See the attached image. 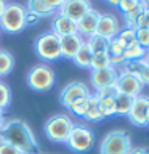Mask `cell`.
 <instances>
[{
	"mask_svg": "<svg viewBox=\"0 0 149 154\" xmlns=\"http://www.w3.org/2000/svg\"><path fill=\"white\" fill-rule=\"evenodd\" d=\"M0 141L10 143L23 154H40V146L31 127L23 119H8L0 128Z\"/></svg>",
	"mask_w": 149,
	"mask_h": 154,
	"instance_id": "6da1fadb",
	"label": "cell"
},
{
	"mask_svg": "<svg viewBox=\"0 0 149 154\" xmlns=\"http://www.w3.org/2000/svg\"><path fill=\"white\" fill-rule=\"evenodd\" d=\"M27 10L21 3L10 2L5 7V11L0 18V29L8 34H18L27 26L26 23Z\"/></svg>",
	"mask_w": 149,
	"mask_h": 154,
	"instance_id": "7a4b0ae2",
	"label": "cell"
},
{
	"mask_svg": "<svg viewBox=\"0 0 149 154\" xmlns=\"http://www.w3.org/2000/svg\"><path fill=\"white\" fill-rule=\"evenodd\" d=\"M72 127H74V122H72V119L67 114H56L45 122L43 132H45V137L50 141L66 143Z\"/></svg>",
	"mask_w": 149,
	"mask_h": 154,
	"instance_id": "3957f363",
	"label": "cell"
},
{
	"mask_svg": "<svg viewBox=\"0 0 149 154\" xmlns=\"http://www.w3.org/2000/svg\"><path fill=\"white\" fill-rule=\"evenodd\" d=\"M132 148V138L125 130H112L101 141L99 154H128Z\"/></svg>",
	"mask_w": 149,
	"mask_h": 154,
	"instance_id": "277c9868",
	"label": "cell"
},
{
	"mask_svg": "<svg viewBox=\"0 0 149 154\" xmlns=\"http://www.w3.org/2000/svg\"><path fill=\"white\" fill-rule=\"evenodd\" d=\"M55 71L48 64H35L27 72V85L34 91H48L55 85Z\"/></svg>",
	"mask_w": 149,
	"mask_h": 154,
	"instance_id": "5b68a950",
	"label": "cell"
},
{
	"mask_svg": "<svg viewBox=\"0 0 149 154\" xmlns=\"http://www.w3.org/2000/svg\"><path fill=\"white\" fill-rule=\"evenodd\" d=\"M35 53L38 58L43 61H56L61 58V45H59V37L55 35L53 32H45L37 37L35 40Z\"/></svg>",
	"mask_w": 149,
	"mask_h": 154,
	"instance_id": "8992f818",
	"label": "cell"
},
{
	"mask_svg": "<svg viewBox=\"0 0 149 154\" xmlns=\"http://www.w3.org/2000/svg\"><path fill=\"white\" fill-rule=\"evenodd\" d=\"M95 143V133L93 130L87 125L82 124H74L69 138H67L66 144L69 146V149H72L74 152H87L90 151L91 146Z\"/></svg>",
	"mask_w": 149,
	"mask_h": 154,
	"instance_id": "52a82bcc",
	"label": "cell"
},
{
	"mask_svg": "<svg viewBox=\"0 0 149 154\" xmlns=\"http://www.w3.org/2000/svg\"><path fill=\"white\" fill-rule=\"evenodd\" d=\"M91 8L93 7H91L90 0H66L62 3V7L58 10V13L66 16V18H69L71 21H74L77 24Z\"/></svg>",
	"mask_w": 149,
	"mask_h": 154,
	"instance_id": "ba28073f",
	"label": "cell"
},
{
	"mask_svg": "<svg viewBox=\"0 0 149 154\" xmlns=\"http://www.w3.org/2000/svg\"><path fill=\"white\" fill-rule=\"evenodd\" d=\"M143 87H144V84L141 82V79L128 74V72L119 71V77H117V82H115V88H117L119 93L130 95L135 98V96L141 95Z\"/></svg>",
	"mask_w": 149,
	"mask_h": 154,
	"instance_id": "9c48e42d",
	"label": "cell"
},
{
	"mask_svg": "<svg viewBox=\"0 0 149 154\" xmlns=\"http://www.w3.org/2000/svg\"><path fill=\"white\" fill-rule=\"evenodd\" d=\"M147 109H149V96L146 95H138L135 96L133 104L130 112L127 114L128 120L136 127H146V117H147Z\"/></svg>",
	"mask_w": 149,
	"mask_h": 154,
	"instance_id": "30bf717a",
	"label": "cell"
},
{
	"mask_svg": "<svg viewBox=\"0 0 149 154\" xmlns=\"http://www.w3.org/2000/svg\"><path fill=\"white\" fill-rule=\"evenodd\" d=\"M88 95H91L88 87L80 80H74V82H69V84L61 90L59 100H61V104L69 109L71 104L74 103L75 100L82 98V96H88Z\"/></svg>",
	"mask_w": 149,
	"mask_h": 154,
	"instance_id": "8fae6325",
	"label": "cell"
},
{
	"mask_svg": "<svg viewBox=\"0 0 149 154\" xmlns=\"http://www.w3.org/2000/svg\"><path fill=\"white\" fill-rule=\"evenodd\" d=\"M117 77H119V69L111 66L101 71H91L90 82L95 91H98V90L108 88V87H114L115 82H117Z\"/></svg>",
	"mask_w": 149,
	"mask_h": 154,
	"instance_id": "7c38bea8",
	"label": "cell"
},
{
	"mask_svg": "<svg viewBox=\"0 0 149 154\" xmlns=\"http://www.w3.org/2000/svg\"><path fill=\"white\" fill-rule=\"evenodd\" d=\"M120 29H122V26H120L117 16H115V14H111V13H104V14H99L98 26H96L95 34H98V35L111 40V38L119 35Z\"/></svg>",
	"mask_w": 149,
	"mask_h": 154,
	"instance_id": "4fadbf2b",
	"label": "cell"
},
{
	"mask_svg": "<svg viewBox=\"0 0 149 154\" xmlns=\"http://www.w3.org/2000/svg\"><path fill=\"white\" fill-rule=\"evenodd\" d=\"M85 43V38L79 34H71V35L59 37V45H61V58L72 60L74 55L79 51V48Z\"/></svg>",
	"mask_w": 149,
	"mask_h": 154,
	"instance_id": "5bb4252c",
	"label": "cell"
},
{
	"mask_svg": "<svg viewBox=\"0 0 149 154\" xmlns=\"http://www.w3.org/2000/svg\"><path fill=\"white\" fill-rule=\"evenodd\" d=\"M99 11H96L95 8H91L84 18L77 23V34L82 35L84 38H88L90 35H93L96 32V26H98V19H99Z\"/></svg>",
	"mask_w": 149,
	"mask_h": 154,
	"instance_id": "9a60e30c",
	"label": "cell"
},
{
	"mask_svg": "<svg viewBox=\"0 0 149 154\" xmlns=\"http://www.w3.org/2000/svg\"><path fill=\"white\" fill-rule=\"evenodd\" d=\"M51 32L55 34V35H58V37L77 34V24L74 21H71L69 18L56 13L55 18H53V21H51Z\"/></svg>",
	"mask_w": 149,
	"mask_h": 154,
	"instance_id": "2e32d148",
	"label": "cell"
},
{
	"mask_svg": "<svg viewBox=\"0 0 149 154\" xmlns=\"http://www.w3.org/2000/svg\"><path fill=\"white\" fill-rule=\"evenodd\" d=\"M123 51H125V45L123 42L120 40L119 37H114L109 40V45H108V55L111 58V66L112 67H119L125 64V56H123Z\"/></svg>",
	"mask_w": 149,
	"mask_h": 154,
	"instance_id": "e0dca14e",
	"label": "cell"
},
{
	"mask_svg": "<svg viewBox=\"0 0 149 154\" xmlns=\"http://www.w3.org/2000/svg\"><path fill=\"white\" fill-rule=\"evenodd\" d=\"M91 56H93V53H91V50L88 48V45L87 43H84L79 51L74 55V58H72V61L75 63V66L82 67V69H90V64H91Z\"/></svg>",
	"mask_w": 149,
	"mask_h": 154,
	"instance_id": "ac0fdd59",
	"label": "cell"
},
{
	"mask_svg": "<svg viewBox=\"0 0 149 154\" xmlns=\"http://www.w3.org/2000/svg\"><path fill=\"white\" fill-rule=\"evenodd\" d=\"M26 10L31 11V13H34V14H37L38 18H43V16H48V14L56 13L55 10H51L43 0H27Z\"/></svg>",
	"mask_w": 149,
	"mask_h": 154,
	"instance_id": "d6986e66",
	"label": "cell"
},
{
	"mask_svg": "<svg viewBox=\"0 0 149 154\" xmlns=\"http://www.w3.org/2000/svg\"><path fill=\"white\" fill-rule=\"evenodd\" d=\"M133 100L135 98L130 95H123V93L115 95V116H127L130 109H132Z\"/></svg>",
	"mask_w": 149,
	"mask_h": 154,
	"instance_id": "ffe728a7",
	"label": "cell"
},
{
	"mask_svg": "<svg viewBox=\"0 0 149 154\" xmlns=\"http://www.w3.org/2000/svg\"><path fill=\"white\" fill-rule=\"evenodd\" d=\"M147 50L143 48L139 43H132V45L125 47V51H123V56L127 61H139V60H144L147 56Z\"/></svg>",
	"mask_w": 149,
	"mask_h": 154,
	"instance_id": "44dd1931",
	"label": "cell"
},
{
	"mask_svg": "<svg viewBox=\"0 0 149 154\" xmlns=\"http://www.w3.org/2000/svg\"><path fill=\"white\" fill-rule=\"evenodd\" d=\"M85 43L88 45L91 53H98V51H108L109 40L98 35V34H93V35H90L88 38H85Z\"/></svg>",
	"mask_w": 149,
	"mask_h": 154,
	"instance_id": "7402d4cb",
	"label": "cell"
},
{
	"mask_svg": "<svg viewBox=\"0 0 149 154\" xmlns=\"http://www.w3.org/2000/svg\"><path fill=\"white\" fill-rule=\"evenodd\" d=\"M106 67H111V58L108 55V51L93 53V56H91L90 69L91 71H101V69H106Z\"/></svg>",
	"mask_w": 149,
	"mask_h": 154,
	"instance_id": "603a6c76",
	"label": "cell"
},
{
	"mask_svg": "<svg viewBox=\"0 0 149 154\" xmlns=\"http://www.w3.org/2000/svg\"><path fill=\"white\" fill-rule=\"evenodd\" d=\"M96 100H98L99 111L104 119L115 116V96H106V98H96Z\"/></svg>",
	"mask_w": 149,
	"mask_h": 154,
	"instance_id": "cb8c5ba5",
	"label": "cell"
},
{
	"mask_svg": "<svg viewBox=\"0 0 149 154\" xmlns=\"http://www.w3.org/2000/svg\"><path fill=\"white\" fill-rule=\"evenodd\" d=\"M14 66V56L7 50H0V77L10 74Z\"/></svg>",
	"mask_w": 149,
	"mask_h": 154,
	"instance_id": "d4e9b609",
	"label": "cell"
},
{
	"mask_svg": "<svg viewBox=\"0 0 149 154\" xmlns=\"http://www.w3.org/2000/svg\"><path fill=\"white\" fill-rule=\"evenodd\" d=\"M85 120H90V122H98V120H103V114L99 111V106H98V100H96L95 95H91V100H90V106L87 109V112L84 116Z\"/></svg>",
	"mask_w": 149,
	"mask_h": 154,
	"instance_id": "484cf974",
	"label": "cell"
},
{
	"mask_svg": "<svg viewBox=\"0 0 149 154\" xmlns=\"http://www.w3.org/2000/svg\"><path fill=\"white\" fill-rule=\"evenodd\" d=\"M90 100H91V95H88V96H82V98L75 100L74 103L71 104L69 111H71L72 114L79 116V117H84L85 112H87V109H88V106H90Z\"/></svg>",
	"mask_w": 149,
	"mask_h": 154,
	"instance_id": "4316f807",
	"label": "cell"
},
{
	"mask_svg": "<svg viewBox=\"0 0 149 154\" xmlns=\"http://www.w3.org/2000/svg\"><path fill=\"white\" fill-rule=\"evenodd\" d=\"M120 40L123 42L125 47L132 45V43H136V31L135 29H130V27H122L117 35Z\"/></svg>",
	"mask_w": 149,
	"mask_h": 154,
	"instance_id": "83f0119b",
	"label": "cell"
},
{
	"mask_svg": "<svg viewBox=\"0 0 149 154\" xmlns=\"http://www.w3.org/2000/svg\"><path fill=\"white\" fill-rule=\"evenodd\" d=\"M10 103H11V91H10V87L5 84V82L0 80V111L8 108Z\"/></svg>",
	"mask_w": 149,
	"mask_h": 154,
	"instance_id": "f1b7e54d",
	"label": "cell"
},
{
	"mask_svg": "<svg viewBox=\"0 0 149 154\" xmlns=\"http://www.w3.org/2000/svg\"><path fill=\"white\" fill-rule=\"evenodd\" d=\"M143 11V7L141 5H138L135 10H132V11L128 13H123V19H125V27H130V29H135V21L138 19V16L141 14Z\"/></svg>",
	"mask_w": 149,
	"mask_h": 154,
	"instance_id": "f546056e",
	"label": "cell"
},
{
	"mask_svg": "<svg viewBox=\"0 0 149 154\" xmlns=\"http://www.w3.org/2000/svg\"><path fill=\"white\" fill-rule=\"evenodd\" d=\"M136 42L149 50V29H136Z\"/></svg>",
	"mask_w": 149,
	"mask_h": 154,
	"instance_id": "4dcf8cb0",
	"label": "cell"
},
{
	"mask_svg": "<svg viewBox=\"0 0 149 154\" xmlns=\"http://www.w3.org/2000/svg\"><path fill=\"white\" fill-rule=\"evenodd\" d=\"M136 29H149V11L147 10H143L138 19L135 21V31Z\"/></svg>",
	"mask_w": 149,
	"mask_h": 154,
	"instance_id": "1f68e13d",
	"label": "cell"
},
{
	"mask_svg": "<svg viewBox=\"0 0 149 154\" xmlns=\"http://www.w3.org/2000/svg\"><path fill=\"white\" fill-rule=\"evenodd\" d=\"M139 5V0H120L119 3V10L122 13H128L132 11V10H135Z\"/></svg>",
	"mask_w": 149,
	"mask_h": 154,
	"instance_id": "d6a6232c",
	"label": "cell"
},
{
	"mask_svg": "<svg viewBox=\"0 0 149 154\" xmlns=\"http://www.w3.org/2000/svg\"><path fill=\"white\" fill-rule=\"evenodd\" d=\"M117 93L119 91H117V88H115V85H114V87H108V88L95 91V96L96 98H106V96H115Z\"/></svg>",
	"mask_w": 149,
	"mask_h": 154,
	"instance_id": "836d02e7",
	"label": "cell"
},
{
	"mask_svg": "<svg viewBox=\"0 0 149 154\" xmlns=\"http://www.w3.org/2000/svg\"><path fill=\"white\" fill-rule=\"evenodd\" d=\"M0 154H23L19 149H16L14 146H11L10 143L0 141Z\"/></svg>",
	"mask_w": 149,
	"mask_h": 154,
	"instance_id": "e575fe53",
	"label": "cell"
},
{
	"mask_svg": "<svg viewBox=\"0 0 149 154\" xmlns=\"http://www.w3.org/2000/svg\"><path fill=\"white\" fill-rule=\"evenodd\" d=\"M43 2H45L48 7H50L51 10H55V11H58V10H59L61 7H62V3L66 2V0H43Z\"/></svg>",
	"mask_w": 149,
	"mask_h": 154,
	"instance_id": "d590c367",
	"label": "cell"
},
{
	"mask_svg": "<svg viewBox=\"0 0 149 154\" xmlns=\"http://www.w3.org/2000/svg\"><path fill=\"white\" fill-rule=\"evenodd\" d=\"M38 18L37 14H34V13H31V11H27V14H26V23L27 24H34V23H37L38 21Z\"/></svg>",
	"mask_w": 149,
	"mask_h": 154,
	"instance_id": "8d00e7d4",
	"label": "cell"
},
{
	"mask_svg": "<svg viewBox=\"0 0 149 154\" xmlns=\"http://www.w3.org/2000/svg\"><path fill=\"white\" fill-rule=\"evenodd\" d=\"M141 80H143V84H144V85H149V66L144 67L143 75H141Z\"/></svg>",
	"mask_w": 149,
	"mask_h": 154,
	"instance_id": "74e56055",
	"label": "cell"
},
{
	"mask_svg": "<svg viewBox=\"0 0 149 154\" xmlns=\"http://www.w3.org/2000/svg\"><path fill=\"white\" fill-rule=\"evenodd\" d=\"M128 154H149L147 148H132V151Z\"/></svg>",
	"mask_w": 149,
	"mask_h": 154,
	"instance_id": "f35d334b",
	"label": "cell"
},
{
	"mask_svg": "<svg viewBox=\"0 0 149 154\" xmlns=\"http://www.w3.org/2000/svg\"><path fill=\"white\" fill-rule=\"evenodd\" d=\"M7 0H0V18H2V14H3V11H5V7H7Z\"/></svg>",
	"mask_w": 149,
	"mask_h": 154,
	"instance_id": "ab89813d",
	"label": "cell"
},
{
	"mask_svg": "<svg viewBox=\"0 0 149 154\" xmlns=\"http://www.w3.org/2000/svg\"><path fill=\"white\" fill-rule=\"evenodd\" d=\"M139 5L143 7V10H149V0H139Z\"/></svg>",
	"mask_w": 149,
	"mask_h": 154,
	"instance_id": "60d3db41",
	"label": "cell"
},
{
	"mask_svg": "<svg viewBox=\"0 0 149 154\" xmlns=\"http://www.w3.org/2000/svg\"><path fill=\"white\" fill-rule=\"evenodd\" d=\"M3 124H5V116H3V111H0V128L3 127Z\"/></svg>",
	"mask_w": 149,
	"mask_h": 154,
	"instance_id": "b9f144b4",
	"label": "cell"
},
{
	"mask_svg": "<svg viewBox=\"0 0 149 154\" xmlns=\"http://www.w3.org/2000/svg\"><path fill=\"white\" fill-rule=\"evenodd\" d=\"M109 5H114V7H119V3H120V0H106Z\"/></svg>",
	"mask_w": 149,
	"mask_h": 154,
	"instance_id": "7bdbcfd3",
	"label": "cell"
},
{
	"mask_svg": "<svg viewBox=\"0 0 149 154\" xmlns=\"http://www.w3.org/2000/svg\"><path fill=\"white\" fill-rule=\"evenodd\" d=\"M146 127H149V109H147V117H146Z\"/></svg>",
	"mask_w": 149,
	"mask_h": 154,
	"instance_id": "ee69618b",
	"label": "cell"
},
{
	"mask_svg": "<svg viewBox=\"0 0 149 154\" xmlns=\"http://www.w3.org/2000/svg\"><path fill=\"white\" fill-rule=\"evenodd\" d=\"M144 61H146V66H149V53H147V56L144 58Z\"/></svg>",
	"mask_w": 149,
	"mask_h": 154,
	"instance_id": "f6af8a7d",
	"label": "cell"
},
{
	"mask_svg": "<svg viewBox=\"0 0 149 154\" xmlns=\"http://www.w3.org/2000/svg\"><path fill=\"white\" fill-rule=\"evenodd\" d=\"M147 11H149V10H147Z\"/></svg>",
	"mask_w": 149,
	"mask_h": 154,
	"instance_id": "bcb514c9",
	"label": "cell"
},
{
	"mask_svg": "<svg viewBox=\"0 0 149 154\" xmlns=\"http://www.w3.org/2000/svg\"><path fill=\"white\" fill-rule=\"evenodd\" d=\"M147 51H149V50H147Z\"/></svg>",
	"mask_w": 149,
	"mask_h": 154,
	"instance_id": "7dc6e473",
	"label": "cell"
}]
</instances>
